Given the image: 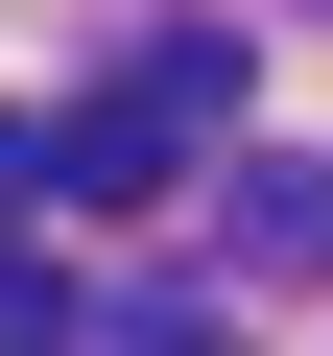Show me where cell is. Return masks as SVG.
<instances>
[{"mask_svg":"<svg viewBox=\"0 0 333 356\" xmlns=\"http://www.w3.org/2000/svg\"><path fill=\"white\" fill-rule=\"evenodd\" d=\"M215 119H238V24H166L143 72H95V95H72V214H143Z\"/></svg>","mask_w":333,"mask_h":356,"instance_id":"obj_1","label":"cell"},{"mask_svg":"<svg viewBox=\"0 0 333 356\" xmlns=\"http://www.w3.org/2000/svg\"><path fill=\"white\" fill-rule=\"evenodd\" d=\"M238 285H333V166H238Z\"/></svg>","mask_w":333,"mask_h":356,"instance_id":"obj_2","label":"cell"},{"mask_svg":"<svg viewBox=\"0 0 333 356\" xmlns=\"http://www.w3.org/2000/svg\"><path fill=\"white\" fill-rule=\"evenodd\" d=\"M95 332H119V309H95L72 261H24V214H0V356H95Z\"/></svg>","mask_w":333,"mask_h":356,"instance_id":"obj_3","label":"cell"},{"mask_svg":"<svg viewBox=\"0 0 333 356\" xmlns=\"http://www.w3.org/2000/svg\"><path fill=\"white\" fill-rule=\"evenodd\" d=\"M95 356H262V332H238V309H119Z\"/></svg>","mask_w":333,"mask_h":356,"instance_id":"obj_4","label":"cell"},{"mask_svg":"<svg viewBox=\"0 0 333 356\" xmlns=\"http://www.w3.org/2000/svg\"><path fill=\"white\" fill-rule=\"evenodd\" d=\"M24 191H72V119H0V214H24Z\"/></svg>","mask_w":333,"mask_h":356,"instance_id":"obj_5","label":"cell"}]
</instances>
